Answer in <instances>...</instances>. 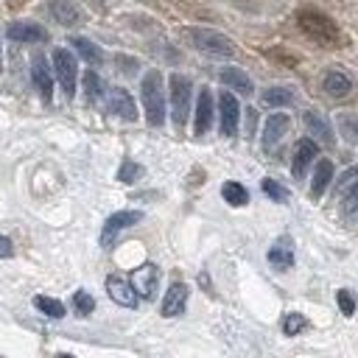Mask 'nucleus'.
<instances>
[{"label":"nucleus","mask_w":358,"mask_h":358,"mask_svg":"<svg viewBox=\"0 0 358 358\" xmlns=\"http://www.w3.org/2000/svg\"><path fill=\"white\" fill-rule=\"evenodd\" d=\"M115 62H117V67H120V70H123L126 76H131V73L137 70V62H134V59H126V56H117Z\"/></svg>","instance_id":"obj_35"},{"label":"nucleus","mask_w":358,"mask_h":358,"mask_svg":"<svg viewBox=\"0 0 358 358\" xmlns=\"http://www.w3.org/2000/svg\"><path fill=\"white\" fill-rule=\"evenodd\" d=\"M14 249H11V241L6 235H0V257H8Z\"/></svg>","instance_id":"obj_36"},{"label":"nucleus","mask_w":358,"mask_h":358,"mask_svg":"<svg viewBox=\"0 0 358 358\" xmlns=\"http://www.w3.org/2000/svg\"><path fill=\"white\" fill-rule=\"evenodd\" d=\"M11 3H25V0H11Z\"/></svg>","instance_id":"obj_38"},{"label":"nucleus","mask_w":358,"mask_h":358,"mask_svg":"<svg viewBox=\"0 0 358 358\" xmlns=\"http://www.w3.org/2000/svg\"><path fill=\"white\" fill-rule=\"evenodd\" d=\"M140 218H143V213H140V210H120V213H112V215L106 218V224H103V232H101V243H103V246H109L120 229H126V227L137 224Z\"/></svg>","instance_id":"obj_7"},{"label":"nucleus","mask_w":358,"mask_h":358,"mask_svg":"<svg viewBox=\"0 0 358 358\" xmlns=\"http://www.w3.org/2000/svg\"><path fill=\"white\" fill-rule=\"evenodd\" d=\"M221 196H224V201L232 204V207H243V204L249 201V193H246V187H243L241 182H224Z\"/></svg>","instance_id":"obj_24"},{"label":"nucleus","mask_w":358,"mask_h":358,"mask_svg":"<svg viewBox=\"0 0 358 358\" xmlns=\"http://www.w3.org/2000/svg\"><path fill=\"white\" fill-rule=\"evenodd\" d=\"M187 112H190V81L179 73L171 76V117L176 123V129H182L187 123Z\"/></svg>","instance_id":"obj_4"},{"label":"nucleus","mask_w":358,"mask_h":358,"mask_svg":"<svg viewBox=\"0 0 358 358\" xmlns=\"http://www.w3.org/2000/svg\"><path fill=\"white\" fill-rule=\"evenodd\" d=\"M260 187H263V193H266L268 199H274V201H288V190H285L280 182H274V179H263Z\"/></svg>","instance_id":"obj_30"},{"label":"nucleus","mask_w":358,"mask_h":358,"mask_svg":"<svg viewBox=\"0 0 358 358\" xmlns=\"http://www.w3.org/2000/svg\"><path fill=\"white\" fill-rule=\"evenodd\" d=\"M106 294H109L117 305H123V308H134V305H137V291H134V285L126 282V280L117 277V274L106 277Z\"/></svg>","instance_id":"obj_12"},{"label":"nucleus","mask_w":358,"mask_h":358,"mask_svg":"<svg viewBox=\"0 0 358 358\" xmlns=\"http://www.w3.org/2000/svg\"><path fill=\"white\" fill-rule=\"evenodd\" d=\"M0 62H3V59H0Z\"/></svg>","instance_id":"obj_39"},{"label":"nucleus","mask_w":358,"mask_h":358,"mask_svg":"<svg viewBox=\"0 0 358 358\" xmlns=\"http://www.w3.org/2000/svg\"><path fill=\"white\" fill-rule=\"evenodd\" d=\"M187 305V285L185 282H173L168 291H165V299H162V316H179Z\"/></svg>","instance_id":"obj_18"},{"label":"nucleus","mask_w":358,"mask_h":358,"mask_svg":"<svg viewBox=\"0 0 358 358\" xmlns=\"http://www.w3.org/2000/svg\"><path fill=\"white\" fill-rule=\"evenodd\" d=\"M322 87H324L327 95H333V98H344V95L350 92V78H347L344 73H338V70H327L324 78H322Z\"/></svg>","instance_id":"obj_22"},{"label":"nucleus","mask_w":358,"mask_h":358,"mask_svg":"<svg viewBox=\"0 0 358 358\" xmlns=\"http://www.w3.org/2000/svg\"><path fill=\"white\" fill-rule=\"evenodd\" d=\"M6 34L14 42H45L48 39V31L36 22H11Z\"/></svg>","instance_id":"obj_16"},{"label":"nucleus","mask_w":358,"mask_h":358,"mask_svg":"<svg viewBox=\"0 0 358 358\" xmlns=\"http://www.w3.org/2000/svg\"><path fill=\"white\" fill-rule=\"evenodd\" d=\"M344 207H347V213H352V215L358 213V182H355V185L350 187V193L344 196Z\"/></svg>","instance_id":"obj_33"},{"label":"nucleus","mask_w":358,"mask_h":358,"mask_svg":"<svg viewBox=\"0 0 358 358\" xmlns=\"http://www.w3.org/2000/svg\"><path fill=\"white\" fill-rule=\"evenodd\" d=\"M73 308H76L78 316H90V313L95 310V299H92L87 291H76V294H73Z\"/></svg>","instance_id":"obj_28"},{"label":"nucleus","mask_w":358,"mask_h":358,"mask_svg":"<svg viewBox=\"0 0 358 358\" xmlns=\"http://www.w3.org/2000/svg\"><path fill=\"white\" fill-rule=\"evenodd\" d=\"M84 95H87V103H98L103 98V84L98 73H84Z\"/></svg>","instance_id":"obj_27"},{"label":"nucleus","mask_w":358,"mask_h":358,"mask_svg":"<svg viewBox=\"0 0 358 358\" xmlns=\"http://www.w3.org/2000/svg\"><path fill=\"white\" fill-rule=\"evenodd\" d=\"M106 106H109V112L112 115H117L120 120H137V106H134V98L126 92V90H120V87H112L109 90V95H106Z\"/></svg>","instance_id":"obj_10"},{"label":"nucleus","mask_w":358,"mask_h":358,"mask_svg":"<svg viewBox=\"0 0 358 358\" xmlns=\"http://www.w3.org/2000/svg\"><path fill=\"white\" fill-rule=\"evenodd\" d=\"M305 324H308V322H305L302 313H285V316H282V333H285V336H296L299 330H305Z\"/></svg>","instance_id":"obj_29"},{"label":"nucleus","mask_w":358,"mask_h":358,"mask_svg":"<svg viewBox=\"0 0 358 358\" xmlns=\"http://www.w3.org/2000/svg\"><path fill=\"white\" fill-rule=\"evenodd\" d=\"M336 299H338V308H341L344 316H352V313H355V296H352L347 288H341V291L336 294Z\"/></svg>","instance_id":"obj_32"},{"label":"nucleus","mask_w":358,"mask_h":358,"mask_svg":"<svg viewBox=\"0 0 358 358\" xmlns=\"http://www.w3.org/2000/svg\"><path fill=\"white\" fill-rule=\"evenodd\" d=\"M210 123H213V92H210L207 87H201L199 101H196V120H193V131L201 137V134H207Z\"/></svg>","instance_id":"obj_14"},{"label":"nucleus","mask_w":358,"mask_h":358,"mask_svg":"<svg viewBox=\"0 0 358 358\" xmlns=\"http://www.w3.org/2000/svg\"><path fill=\"white\" fill-rule=\"evenodd\" d=\"M291 101H294V92L288 87H268L263 92V103H268V106H288Z\"/></svg>","instance_id":"obj_25"},{"label":"nucleus","mask_w":358,"mask_h":358,"mask_svg":"<svg viewBox=\"0 0 358 358\" xmlns=\"http://www.w3.org/2000/svg\"><path fill=\"white\" fill-rule=\"evenodd\" d=\"M48 11H50V17L59 25H78V22H84L81 8L76 3H70V0H48Z\"/></svg>","instance_id":"obj_13"},{"label":"nucleus","mask_w":358,"mask_h":358,"mask_svg":"<svg viewBox=\"0 0 358 358\" xmlns=\"http://www.w3.org/2000/svg\"><path fill=\"white\" fill-rule=\"evenodd\" d=\"M302 120H305V129L313 134V140H319V143H324V145H333V129H330L327 117H322L316 109H308V112L302 115Z\"/></svg>","instance_id":"obj_15"},{"label":"nucleus","mask_w":358,"mask_h":358,"mask_svg":"<svg viewBox=\"0 0 358 358\" xmlns=\"http://www.w3.org/2000/svg\"><path fill=\"white\" fill-rule=\"evenodd\" d=\"M268 263L274 268H291L294 266V241L288 235L274 241V246L268 249Z\"/></svg>","instance_id":"obj_17"},{"label":"nucleus","mask_w":358,"mask_h":358,"mask_svg":"<svg viewBox=\"0 0 358 358\" xmlns=\"http://www.w3.org/2000/svg\"><path fill=\"white\" fill-rule=\"evenodd\" d=\"M187 36H190V42H193L201 53H207V56H218V59L235 56L232 39H227L224 34H218V31H213V28H190Z\"/></svg>","instance_id":"obj_3"},{"label":"nucleus","mask_w":358,"mask_h":358,"mask_svg":"<svg viewBox=\"0 0 358 358\" xmlns=\"http://www.w3.org/2000/svg\"><path fill=\"white\" fill-rule=\"evenodd\" d=\"M53 73H56V78H59L64 95L73 98V95H76L78 67H76V59H73L70 50H64V48H56V50H53Z\"/></svg>","instance_id":"obj_5"},{"label":"nucleus","mask_w":358,"mask_h":358,"mask_svg":"<svg viewBox=\"0 0 358 358\" xmlns=\"http://www.w3.org/2000/svg\"><path fill=\"white\" fill-rule=\"evenodd\" d=\"M131 285H134V291H137L140 296L154 299L157 285H159V268H157L154 263H143L140 268H134V274H131Z\"/></svg>","instance_id":"obj_8"},{"label":"nucleus","mask_w":358,"mask_h":358,"mask_svg":"<svg viewBox=\"0 0 358 358\" xmlns=\"http://www.w3.org/2000/svg\"><path fill=\"white\" fill-rule=\"evenodd\" d=\"M341 131H344V137H352V140H358V126H355V120H350V117H341Z\"/></svg>","instance_id":"obj_34"},{"label":"nucleus","mask_w":358,"mask_h":358,"mask_svg":"<svg viewBox=\"0 0 358 358\" xmlns=\"http://www.w3.org/2000/svg\"><path fill=\"white\" fill-rule=\"evenodd\" d=\"M288 126H291V117H288L285 112L268 115V120H266V126H263V148L271 151V148L282 140V134L288 131Z\"/></svg>","instance_id":"obj_11"},{"label":"nucleus","mask_w":358,"mask_h":358,"mask_svg":"<svg viewBox=\"0 0 358 358\" xmlns=\"http://www.w3.org/2000/svg\"><path fill=\"white\" fill-rule=\"evenodd\" d=\"M333 179V162L330 159H319L316 162V171H313V182H310V196L313 199H322V193L327 190Z\"/></svg>","instance_id":"obj_21"},{"label":"nucleus","mask_w":358,"mask_h":358,"mask_svg":"<svg viewBox=\"0 0 358 358\" xmlns=\"http://www.w3.org/2000/svg\"><path fill=\"white\" fill-rule=\"evenodd\" d=\"M56 358H73V355H67V352H62V355H56Z\"/></svg>","instance_id":"obj_37"},{"label":"nucleus","mask_w":358,"mask_h":358,"mask_svg":"<svg viewBox=\"0 0 358 358\" xmlns=\"http://www.w3.org/2000/svg\"><path fill=\"white\" fill-rule=\"evenodd\" d=\"M140 95H143L148 126H162L165 123V92H162V76L157 70H148L143 76Z\"/></svg>","instance_id":"obj_1"},{"label":"nucleus","mask_w":358,"mask_h":358,"mask_svg":"<svg viewBox=\"0 0 358 358\" xmlns=\"http://www.w3.org/2000/svg\"><path fill=\"white\" fill-rule=\"evenodd\" d=\"M313 157H316V143L313 140H299L296 148H294V162H291V171H294L296 179L305 176V171L313 162Z\"/></svg>","instance_id":"obj_19"},{"label":"nucleus","mask_w":358,"mask_h":358,"mask_svg":"<svg viewBox=\"0 0 358 358\" xmlns=\"http://www.w3.org/2000/svg\"><path fill=\"white\" fill-rule=\"evenodd\" d=\"M70 45L81 53V59H87L90 64H101L103 62V53H101V48L95 45V42H90V39H84V36H70Z\"/></svg>","instance_id":"obj_23"},{"label":"nucleus","mask_w":358,"mask_h":358,"mask_svg":"<svg viewBox=\"0 0 358 358\" xmlns=\"http://www.w3.org/2000/svg\"><path fill=\"white\" fill-rule=\"evenodd\" d=\"M34 305H36L45 316H50V319H62V316H64V305H62L59 299H53V296L39 294V296H34Z\"/></svg>","instance_id":"obj_26"},{"label":"nucleus","mask_w":358,"mask_h":358,"mask_svg":"<svg viewBox=\"0 0 358 358\" xmlns=\"http://www.w3.org/2000/svg\"><path fill=\"white\" fill-rule=\"evenodd\" d=\"M221 81L229 87V90H235V92H241V95H252V78L243 73V70H238V67H224L221 70Z\"/></svg>","instance_id":"obj_20"},{"label":"nucleus","mask_w":358,"mask_h":358,"mask_svg":"<svg viewBox=\"0 0 358 358\" xmlns=\"http://www.w3.org/2000/svg\"><path fill=\"white\" fill-rule=\"evenodd\" d=\"M143 176V168L137 165V162H131V159H126L123 165H120V171H117V179L120 182H134V179H140Z\"/></svg>","instance_id":"obj_31"},{"label":"nucleus","mask_w":358,"mask_h":358,"mask_svg":"<svg viewBox=\"0 0 358 358\" xmlns=\"http://www.w3.org/2000/svg\"><path fill=\"white\" fill-rule=\"evenodd\" d=\"M31 78H34V87L42 95V101L50 103V98H53V76H50V67H48L45 56H39V53L31 59Z\"/></svg>","instance_id":"obj_9"},{"label":"nucleus","mask_w":358,"mask_h":358,"mask_svg":"<svg viewBox=\"0 0 358 358\" xmlns=\"http://www.w3.org/2000/svg\"><path fill=\"white\" fill-rule=\"evenodd\" d=\"M296 25H299V31H302L308 39H313L316 45H333V42L338 39V25H336L327 14H322V11H313V8L299 11V14H296Z\"/></svg>","instance_id":"obj_2"},{"label":"nucleus","mask_w":358,"mask_h":358,"mask_svg":"<svg viewBox=\"0 0 358 358\" xmlns=\"http://www.w3.org/2000/svg\"><path fill=\"white\" fill-rule=\"evenodd\" d=\"M218 109H221V134H224V137H235V134H238V120H241L238 98H235L232 92H221Z\"/></svg>","instance_id":"obj_6"}]
</instances>
